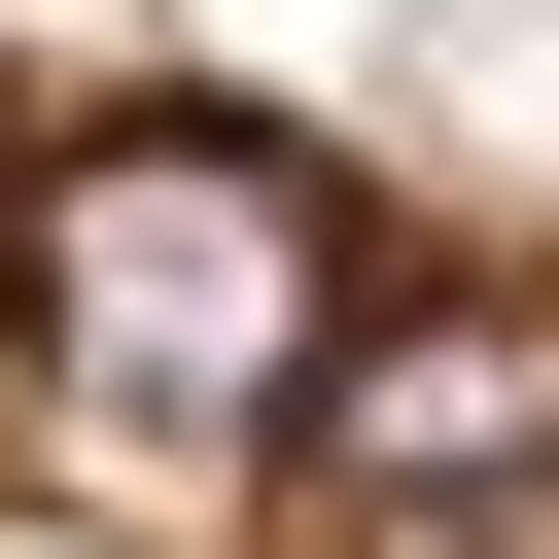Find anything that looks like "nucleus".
Here are the masks:
<instances>
[{
  "instance_id": "f257e3e1",
  "label": "nucleus",
  "mask_w": 559,
  "mask_h": 559,
  "mask_svg": "<svg viewBox=\"0 0 559 559\" xmlns=\"http://www.w3.org/2000/svg\"><path fill=\"white\" fill-rule=\"evenodd\" d=\"M0 559H559V175L0 0Z\"/></svg>"
}]
</instances>
